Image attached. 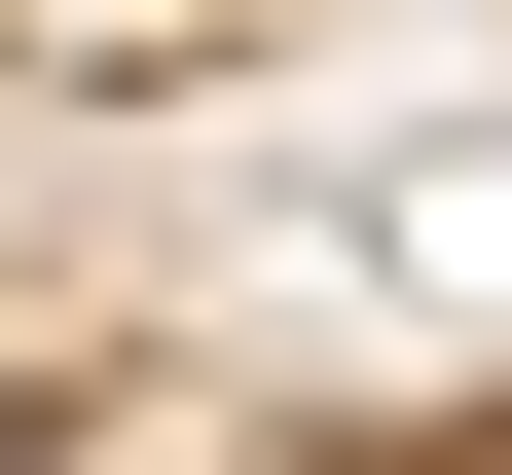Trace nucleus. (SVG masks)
I'll use <instances>...</instances> for the list:
<instances>
[{
	"label": "nucleus",
	"instance_id": "obj_1",
	"mask_svg": "<svg viewBox=\"0 0 512 475\" xmlns=\"http://www.w3.org/2000/svg\"><path fill=\"white\" fill-rule=\"evenodd\" d=\"M0 475H74V439H37V402H0Z\"/></svg>",
	"mask_w": 512,
	"mask_h": 475
}]
</instances>
